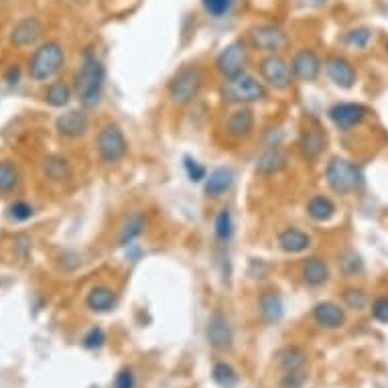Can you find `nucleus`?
<instances>
[{
  "label": "nucleus",
  "instance_id": "f257e3e1",
  "mask_svg": "<svg viewBox=\"0 0 388 388\" xmlns=\"http://www.w3.org/2000/svg\"><path fill=\"white\" fill-rule=\"evenodd\" d=\"M106 81V67L94 49H86L81 55V67L78 71V98L83 108H96L102 102Z\"/></svg>",
  "mask_w": 388,
  "mask_h": 388
},
{
  "label": "nucleus",
  "instance_id": "f03ea898",
  "mask_svg": "<svg viewBox=\"0 0 388 388\" xmlns=\"http://www.w3.org/2000/svg\"><path fill=\"white\" fill-rule=\"evenodd\" d=\"M220 98L226 104H238V106L256 104V102H262L268 98L267 83L244 71L236 78H228V80L222 81Z\"/></svg>",
  "mask_w": 388,
  "mask_h": 388
},
{
  "label": "nucleus",
  "instance_id": "7ed1b4c3",
  "mask_svg": "<svg viewBox=\"0 0 388 388\" xmlns=\"http://www.w3.org/2000/svg\"><path fill=\"white\" fill-rule=\"evenodd\" d=\"M205 83V73L198 63L179 67L167 83V94L177 106H188L198 96Z\"/></svg>",
  "mask_w": 388,
  "mask_h": 388
},
{
  "label": "nucleus",
  "instance_id": "20e7f679",
  "mask_svg": "<svg viewBox=\"0 0 388 388\" xmlns=\"http://www.w3.org/2000/svg\"><path fill=\"white\" fill-rule=\"evenodd\" d=\"M325 181L332 191L340 195H348L364 185V173L356 163L348 161L344 157H334L325 167Z\"/></svg>",
  "mask_w": 388,
  "mask_h": 388
},
{
  "label": "nucleus",
  "instance_id": "39448f33",
  "mask_svg": "<svg viewBox=\"0 0 388 388\" xmlns=\"http://www.w3.org/2000/svg\"><path fill=\"white\" fill-rule=\"evenodd\" d=\"M66 63V53L57 41H47L35 49L33 57L29 59V76L35 81H47L59 73Z\"/></svg>",
  "mask_w": 388,
  "mask_h": 388
},
{
  "label": "nucleus",
  "instance_id": "423d86ee",
  "mask_svg": "<svg viewBox=\"0 0 388 388\" xmlns=\"http://www.w3.org/2000/svg\"><path fill=\"white\" fill-rule=\"evenodd\" d=\"M96 150H98V157L106 165H116L128 155V141L118 124L108 122L100 128V133L96 136Z\"/></svg>",
  "mask_w": 388,
  "mask_h": 388
},
{
  "label": "nucleus",
  "instance_id": "0eeeda50",
  "mask_svg": "<svg viewBox=\"0 0 388 388\" xmlns=\"http://www.w3.org/2000/svg\"><path fill=\"white\" fill-rule=\"evenodd\" d=\"M258 69H260V78H262V81L267 83L268 88H272V90H277V92L289 90L295 80L291 63L279 53L262 57Z\"/></svg>",
  "mask_w": 388,
  "mask_h": 388
},
{
  "label": "nucleus",
  "instance_id": "6e6552de",
  "mask_svg": "<svg viewBox=\"0 0 388 388\" xmlns=\"http://www.w3.org/2000/svg\"><path fill=\"white\" fill-rule=\"evenodd\" d=\"M248 43L252 49L260 51V53H281L282 49L289 45V35L279 25H256L248 33Z\"/></svg>",
  "mask_w": 388,
  "mask_h": 388
},
{
  "label": "nucleus",
  "instance_id": "1a4fd4ad",
  "mask_svg": "<svg viewBox=\"0 0 388 388\" xmlns=\"http://www.w3.org/2000/svg\"><path fill=\"white\" fill-rule=\"evenodd\" d=\"M246 61H248V55H246V45L244 41H232L230 45H226L222 49V53L218 55L215 59V69L222 73V78H236L246 71Z\"/></svg>",
  "mask_w": 388,
  "mask_h": 388
},
{
  "label": "nucleus",
  "instance_id": "9d476101",
  "mask_svg": "<svg viewBox=\"0 0 388 388\" xmlns=\"http://www.w3.org/2000/svg\"><path fill=\"white\" fill-rule=\"evenodd\" d=\"M205 335H208V344L218 352H230L234 346V332L232 325L228 322V317L220 311H214L208 320V327H205Z\"/></svg>",
  "mask_w": 388,
  "mask_h": 388
},
{
  "label": "nucleus",
  "instance_id": "9b49d317",
  "mask_svg": "<svg viewBox=\"0 0 388 388\" xmlns=\"http://www.w3.org/2000/svg\"><path fill=\"white\" fill-rule=\"evenodd\" d=\"M330 121L334 122L335 128L340 131H352L360 126L362 122L368 116V108L356 104V102H340L330 108Z\"/></svg>",
  "mask_w": 388,
  "mask_h": 388
},
{
  "label": "nucleus",
  "instance_id": "f8f14e48",
  "mask_svg": "<svg viewBox=\"0 0 388 388\" xmlns=\"http://www.w3.org/2000/svg\"><path fill=\"white\" fill-rule=\"evenodd\" d=\"M325 73L342 90H352L358 80V71L344 55H330L325 59Z\"/></svg>",
  "mask_w": 388,
  "mask_h": 388
},
{
  "label": "nucleus",
  "instance_id": "ddd939ff",
  "mask_svg": "<svg viewBox=\"0 0 388 388\" xmlns=\"http://www.w3.org/2000/svg\"><path fill=\"white\" fill-rule=\"evenodd\" d=\"M291 69H293L295 80L309 83L315 81L322 73V59L313 49H299L291 59Z\"/></svg>",
  "mask_w": 388,
  "mask_h": 388
},
{
  "label": "nucleus",
  "instance_id": "4468645a",
  "mask_svg": "<svg viewBox=\"0 0 388 388\" xmlns=\"http://www.w3.org/2000/svg\"><path fill=\"white\" fill-rule=\"evenodd\" d=\"M255 110L242 106L238 110H234V112H230V116L226 118V124H224V131H226L230 138L242 141V138H248L250 134L255 133Z\"/></svg>",
  "mask_w": 388,
  "mask_h": 388
},
{
  "label": "nucleus",
  "instance_id": "2eb2a0df",
  "mask_svg": "<svg viewBox=\"0 0 388 388\" xmlns=\"http://www.w3.org/2000/svg\"><path fill=\"white\" fill-rule=\"evenodd\" d=\"M311 317L323 330H340L346 325V309L335 301H320L311 309Z\"/></svg>",
  "mask_w": 388,
  "mask_h": 388
},
{
  "label": "nucleus",
  "instance_id": "dca6fc26",
  "mask_svg": "<svg viewBox=\"0 0 388 388\" xmlns=\"http://www.w3.org/2000/svg\"><path fill=\"white\" fill-rule=\"evenodd\" d=\"M299 153L303 159L307 161H317L323 155V150L327 148V136L323 133L322 128L317 126H307L305 131H301L299 134Z\"/></svg>",
  "mask_w": 388,
  "mask_h": 388
},
{
  "label": "nucleus",
  "instance_id": "f3484780",
  "mask_svg": "<svg viewBox=\"0 0 388 388\" xmlns=\"http://www.w3.org/2000/svg\"><path fill=\"white\" fill-rule=\"evenodd\" d=\"M57 133L66 138H80L90 128V118L83 110H69L55 121Z\"/></svg>",
  "mask_w": 388,
  "mask_h": 388
},
{
  "label": "nucleus",
  "instance_id": "a211bd4d",
  "mask_svg": "<svg viewBox=\"0 0 388 388\" xmlns=\"http://www.w3.org/2000/svg\"><path fill=\"white\" fill-rule=\"evenodd\" d=\"M43 35V25L37 16H25L21 19L11 31V43L14 47H29L35 45Z\"/></svg>",
  "mask_w": 388,
  "mask_h": 388
},
{
  "label": "nucleus",
  "instance_id": "6ab92c4d",
  "mask_svg": "<svg viewBox=\"0 0 388 388\" xmlns=\"http://www.w3.org/2000/svg\"><path fill=\"white\" fill-rule=\"evenodd\" d=\"M289 159H287V153L281 147H268L267 150L260 153V157L256 159L255 171L256 175H262V177H272V175H279L281 171L287 169Z\"/></svg>",
  "mask_w": 388,
  "mask_h": 388
},
{
  "label": "nucleus",
  "instance_id": "aec40b11",
  "mask_svg": "<svg viewBox=\"0 0 388 388\" xmlns=\"http://www.w3.org/2000/svg\"><path fill=\"white\" fill-rule=\"evenodd\" d=\"M277 244H279V248H281L282 252H287V255H301V252H305L311 246V236L305 230H301V228L289 226L279 232Z\"/></svg>",
  "mask_w": 388,
  "mask_h": 388
},
{
  "label": "nucleus",
  "instance_id": "412c9836",
  "mask_svg": "<svg viewBox=\"0 0 388 388\" xmlns=\"http://www.w3.org/2000/svg\"><path fill=\"white\" fill-rule=\"evenodd\" d=\"M86 305L94 313H110L118 305V293L108 285H96L86 297Z\"/></svg>",
  "mask_w": 388,
  "mask_h": 388
},
{
  "label": "nucleus",
  "instance_id": "4be33fe9",
  "mask_svg": "<svg viewBox=\"0 0 388 388\" xmlns=\"http://www.w3.org/2000/svg\"><path fill=\"white\" fill-rule=\"evenodd\" d=\"M258 313L265 323H279L285 315L282 297L275 289H267L258 297Z\"/></svg>",
  "mask_w": 388,
  "mask_h": 388
},
{
  "label": "nucleus",
  "instance_id": "5701e85b",
  "mask_svg": "<svg viewBox=\"0 0 388 388\" xmlns=\"http://www.w3.org/2000/svg\"><path fill=\"white\" fill-rule=\"evenodd\" d=\"M301 279L307 287H322L330 281V267L322 256H309L301 265Z\"/></svg>",
  "mask_w": 388,
  "mask_h": 388
},
{
  "label": "nucleus",
  "instance_id": "b1692460",
  "mask_svg": "<svg viewBox=\"0 0 388 388\" xmlns=\"http://www.w3.org/2000/svg\"><path fill=\"white\" fill-rule=\"evenodd\" d=\"M234 183V173L232 169H226V167H220L212 173L205 177V195L208 198H220L224 195L226 191H230Z\"/></svg>",
  "mask_w": 388,
  "mask_h": 388
},
{
  "label": "nucleus",
  "instance_id": "393cba45",
  "mask_svg": "<svg viewBox=\"0 0 388 388\" xmlns=\"http://www.w3.org/2000/svg\"><path fill=\"white\" fill-rule=\"evenodd\" d=\"M145 226H147V220L141 212H134V214L128 215L122 224L121 234H118V246H122V248L133 246V242L143 236Z\"/></svg>",
  "mask_w": 388,
  "mask_h": 388
},
{
  "label": "nucleus",
  "instance_id": "a878e982",
  "mask_svg": "<svg viewBox=\"0 0 388 388\" xmlns=\"http://www.w3.org/2000/svg\"><path fill=\"white\" fill-rule=\"evenodd\" d=\"M43 173L53 183H63L71 177V163L61 155H49L43 161Z\"/></svg>",
  "mask_w": 388,
  "mask_h": 388
},
{
  "label": "nucleus",
  "instance_id": "bb28decb",
  "mask_svg": "<svg viewBox=\"0 0 388 388\" xmlns=\"http://www.w3.org/2000/svg\"><path fill=\"white\" fill-rule=\"evenodd\" d=\"M305 212H307V215L313 222L323 224V222H330L335 215V203L327 195H313L305 203Z\"/></svg>",
  "mask_w": 388,
  "mask_h": 388
},
{
  "label": "nucleus",
  "instance_id": "cd10ccee",
  "mask_svg": "<svg viewBox=\"0 0 388 388\" xmlns=\"http://www.w3.org/2000/svg\"><path fill=\"white\" fill-rule=\"evenodd\" d=\"M279 364H281L282 374H289V372H299V370H305V364H307V354L299 346H289L279 354Z\"/></svg>",
  "mask_w": 388,
  "mask_h": 388
},
{
  "label": "nucleus",
  "instance_id": "c85d7f7f",
  "mask_svg": "<svg viewBox=\"0 0 388 388\" xmlns=\"http://www.w3.org/2000/svg\"><path fill=\"white\" fill-rule=\"evenodd\" d=\"M212 378L220 388H236L240 382L238 372L228 362H215L212 368Z\"/></svg>",
  "mask_w": 388,
  "mask_h": 388
},
{
  "label": "nucleus",
  "instance_id": "c756f323",
  "mask_svg": "<svg viewBox=\"0 0 388 388\" xmlns=\"http://www.w3.org/2000/svg\"><path fill=\"white\" fill-rule=\"evenodd\" d=\"M21 183V173L13 161H0V193H13Z\"/></svg>",
  "mask_w": 388,
  "mask_h": 388
},
{
  "label": "nucleus",
  "instance_id": "7c9ffc66",
  "mask_svg": "<svg viewBox=\"0 0 388 388\" xmlns=\"http://www.w3.org/2000/svg\"><path fill=\"white\" fill-rule=\"evenodd\" d=\"M69 100H71V88L67 86L66 81H53L45 92V102L53 108L67 106Z\"/></svg>",
  "mask_w": 388,
  "mask_h": 388
},
{
  "label": "nucleus",
  "instance_id": "2f4dec72",
  "mask_svg": "<svg viewBox=\"0 0 388 388\" xmlns=\"http://www.w3.org/2000/svg\"><path fill=\"white\" fill-rule=\"evenodd\" d=\"M214 234L215 238H218V242H222V244H226V242L232 240V236H234V218H232L228 208L220 210L218 215H215Z\"/></svg>",
  "mask_w": 388,
  "mask_h": 388
},
{
  "label": "nucleus",
  "instance_id": "473e14b6",
  "mask_svg": "<svg viewBox=\"0 0 388 388\" xmlns=\"http://www.w3.org/2000/svg\"><path fill=\"white\" fill-rule=\"evenodd\" d=\"M370 41H372V31L368 27L352 29L346 33V43L349 47H356V49H366Z\"/></svg>",
  "mask_w": 388,
  "mask_h": 388
},
{
  "label": "nucleus",
  "instance_id": "72a5a7b5",
  "mask_svg": "<svg viewBox=\"0 0 388 388\" xmlns=\"http://www.w3.org/2000/svg\"><path fill=\"white\" fill-rule=\"evenodd\" d=\"M201 4H203V11L214 19L226 16L232 9V0H201Z\"/></svg>",
  "mask_w": 388,
  "mask_h": 388
},
{
  "label": "nucleus",
  "instance_id": "f704fd0d",
  "mask_svg": "<svg viewBox=\"0 0 388 388\" xmlns=\"http://www.w3.org/2000/svg\"><path fill=\"white\" fill-rule=\"evenodd\" d=\"M81 344H83V348L86 349H100L104 344H106V334H104V330H102V327H92L88 334L83 335Z\"/></svg>",
  "mask_w": 388,
  "mask_h": 388
},
{
  "label": "nucleus",
  "instance_id": "c9c22d12",
  "mask_svg": "<svg viewBox=\"0 0 388 388\" xmlns=\"http://www.w3.org/2000/svg\"><path fill=\"white\" fill-rule=\"evenodd\" d=\"M183 167H185V173H188V177L193 181V183L205 181L208 171H205V167H203L201 163H198L195 159H191V157H185V159H183Z\"/></svg>",
  "mask_w": 388,
  "mask_h": 388
},
{
  "label": "nucleus",
  "instance_id": "e433bc0d",
  "mask_svg": "<svg viewBox=\"0 0 388 388\" xmlns=\"http://www.w3.org/2000/svg\"><path fill=\"white\" fill-rule=\"evenodd\" d=\"M9 218L14 222H27L29 218H33V208L29 205L27 201H14L13 205L9 208Z\"/></svg>",
  "mask_w": 388,
  "mask_h": 388
},
{
  "label": "nucleus",
  "instance_id": "4c0bfd02",
  "mask_svg": "<svg viewBox=\"0 0 388 388\" xmlns=\"http://www.w3.org/2000/svg\"><path fill=\"white\" fill-rule=\"evenodd\" d=\"M305 382H307V372L305 370L289 372V374H282L281 388H301Z\"/></svg>",
  "mask_w": 388,
  "mask_h": 388
},
{
  "label": "nucleus",
  "instance_id": "58836bf2",
  "mask_svg": "<svg viewBox=\"0 0 388 388\" xmlns=\"http://www.w3.org/2000/svg\"><path fill=\"white\" fill-rule=\"evenodd\" d=\"M372 317H374L376 322L388 323V295L378 297L372 303Z\"/></svg>",
  "mask_w": 388,
  "mask_h": 388
},
{
  "label": "nucleus",
  "instance_id": "ea45409f",
  "mask_svg": "<svg viewBox=\"0 0 388 388\" xmlns=\"http://www.w3.org/2000/svg\"><path fill=\"white\" fill-rule=\"evenodd\" d=\"M136 387V376L131 368H122L118 374L114 376V388H134Z\"/></svg>",
  "mask_w": 388,
  "mask_h": 388
},
{
  "label": "nucleus",
  "instance_id": "a19ab883",
  "mask_svg": "<svg viewBox=\"0 0 388 388\" xmlns=\"http://www.w3.org/2000/svg\"><path fill=\"white\" fill-rule=\"evenodd\" d=\"M342 268H344V272H348V275H356V272H360L362 270L360 256L349 250L348 255L342 258Z\"/></svg>",
  "mask_w": 388,
  "mask_h": 388
},
{
  "label": "nucleus",
  "instance_id": "79ce46f5",
  "mask_svg": "<svg viewBox=\"0 0 388 388\" xmlns=\"http://www.w3.org/2000/svg\"><path fill=\"white\" fill-rule=\"evenodd\" d=\"M344 299H346V303L352 309H362L366 305V295L362 293L360 289H348L344 293Z\"/></svg>",
  "mask_w": 388,
  "mask_h": 388
},
{
  "label": "nucleus",
  "instance_id": "37998d69",
  "mask_svg": "<svg viewBox=\"0 0 388 388\" xmlns=\"http://www.w3.org/2000/svg\"><path fill=\"white\" fill-rule=\"evenodd\" d=\"M4 80L9 81V83H16V81L21 80V67H19V66L9 67V71H6Z\"/></svg>",
  "mask_w": 388,
  "mask_h": 388
},
{
  "label": "nucleus",
  "instance_id": "c03bdc74",
  "mask_svg": "<svg viewBox=\"0 0 388 388\" xmlns=\"http://www.w3.org/2000/svg\"><path fill=\"white\" fill-rule=\"evenodd\" d=\"M69 2H73V4H86L88 0H69Z\"/></svg>",
  "mask_w": 388,
  "mask_h": 388
},
{
  "label": "nucleus",
  "instance_id": "a18cd8bd",
  "mask_svg": "<svg viewBox=\"0 0 388 388\" xmlns=\"http://www.w3.org/2000/svg\"><path fill=\"white\" fill-rule=\"evenodd\" d=\"M315 2H317V4H323V2H327V0H315Z\"/></svg>",
  "mask_w": 388,
  "mask_h": 388
},
{
  "label": "nucleus",
  "instance_id": "49530a36",
  "mask_svg": "<svg viewBox=\"0 0 388 388\" xmlns=\"http://www.w3.org/2000/svg\"><path fill=\"white\" fill-rule=\"evenodd\" d=\"M387 49H388V41H387Z\"/></svg>",
  "mask_w": 388,
  "mask_h": 388
}]
</instances>
